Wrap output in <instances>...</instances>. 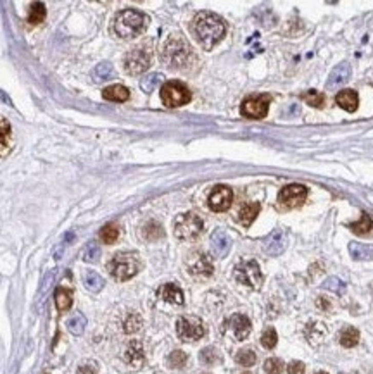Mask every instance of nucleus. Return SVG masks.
<instances>
[{
  "label": "nucleus",
  "mask_w": 373,
  "mask_h": 374,
  "mask_svg": "<svg viewBox=\"0 0 373 374\" xmlns=\"http://www.w3.org/2000/svg\"><path fill=\"white\" fill-rule=\"evenodd\" d=\"M192 31L206 50H211L225 36V23L214 12H199L192 21Z\"/></svg>",
  "instance_id": "obj_1"
},
{
  "label": "nucleus",
  "mask_w": 373,
  "mask_h": 374,
  "mask_svg": "<svg viewBox=\"0 0 373 374\" xmlns=\"http://www.w3.org/2000/svg\"><path fill=\"white\" fill-rule=\"evenodd\" d=\"M161 59L171 69H183L190 66L193 60V52L185 40L180 38L178 35H173L163 47Z\"/></svg>",
  "instance_id": "obj_2"
},
{
  "label": "nucleus",
  "mask_w": 373,
  "mask_h": 374,
  "mask_svg": "<svg viewBox=\"0 0 373 374\" xmlns=\"http://www.w3.org/2000/svg\"><path fill=\"white\" fill-rule=\"evenodd\" d=\"M145 26H147V16L135 9H125L114 19V31L121 38H133L145 30Z\"/></svg>",
  "instance_id": "obj_3"
},
{
  "label": "nucleus",
  "mask_w": 373,
  "mask_h": 374,
  "mask_svg": "<svg viewBox=\"0 0 373 374\" xmlns=\"http://www.w3.org/2000/svg\"><path fill=\"white\" fill-rule=\"evenodd\" d=\"M142 264L139 255L133 252H120L116 254L109 264H107V269L112 274V278L117 279V281H126V279L133 278L136 273L140 271Z\"/></svg>",
  "instance_id": "obj_4"
},
{
  "label": "nucleus",
  "mask_w": 373,
  "mask_h": 374,
  "mask_svg": "<svg viewBox=\"0 0 373 374\" xmlns=\"http://www.w3.org/2000/svg\"><path fill=\"white\" fill-rule=\"evenodd\" d=\"M202 230H204V222L197 214L193 212H185V214H180L174 221V236L180 240H193L197 238Z\"/></svg>",
  "instance_id": "obj_5"
},
{
  "label": "nucleus",
  "mask_w": 373,
  "mask_h": 374,
  "mask_svg": "<svg viewBox=\"0 0 373 374\" xmlns=\"http://www.w3.org/2000/svg\"><path fill=\"white\" fill-rule=\"evenodd\" d=\"M192 93L180 81H168L161 88V100L166 107H182L190 102Z\"/></svg>",
  "instance_id": "obj_6"
},
{
  "label": "nucleus",
  "mask_w": 373,
  "mask_h": 374,
  "mask_svg": "<svg viewBox=\"0 0 373 374\" xmlns=\"http://www.w3.org/2000/svg\"><path fill=\"white\" fill-rule=\"evenodd\" d=\"M235 279H237L240 285H245L249 288L258 290V288L263 285L261 267H259V264L256 260H244V262H240L239 266L235 267Z\"/></svg>",
  "instance_id": "obj_7"
},
{
  "label": "nucleus",
  "mask_w": 373,
  "mask_h": 374,
  "mask_svg": "<svg viewBox=\"0 0 373 374\" xmlns=\"http://www.w3.org/2000/svg\"><path fill=\"white\" fill-rule=\"evenodd\" d=\"M176 333L183 342H195L206 335V328L199 317L185 316L176 321Z\"/></svg>",
  "instance_id": "obj_8"
},
{
  "label": "nucleus",
  "mask_w": 373,
  "mask_h": 374,
  "mask_svg": "<svg viewBox=\"0 0 373 374\" xmlns=\"http://www.w3.org/2000/svg\"><path fill=\"white\" fill-rule=\"evenodd\" d=\"M150 66V54L145 49H133L125 55V69L130 74H142Z\"/></svg>",
  "instance_id": "obj_9"
},
{
  "label": "nucleus",
  "mask_w": 373,
  "mask_h": 374,
  "mask_svg": "<svg viewBox=\"0 0 373 374\" xmlns=\"http://www.w3.org/2000/svg\"><path fill=\"white\" fill-rule=\"evenodd\" d=\"M268 106H270V97L268 95L249 97L242 102L240 112L245 117H251V119H263L268 114Z\"/></svg>",
  "instance_id": "obj_10"
},
{
  "label": "nucleus",
  "mask_w": 373,
  "mask_h": 374,
  "mask_svg": "<svg viewBox=\"0 0 373 374\" xmlns=\"http://www.w3.org/2000/svg\"><path fill=\"white\" fill-rule=\"evenodd\" d=\"M232 200H233V192L230 190L228 186H225V184H218V186H214V190L209 193L207 205H209V209L214 212H225L230 209Z\"/></svg>",
  "instance_id": "obj_11"
},
{
  "label": "nucleus",
  "mask_w": 373,
  "mask_h": 374,
  "mask_svg": "<svg viewBox=\"0 0 373 374\" xmlns=\"http://www.w3.org/2000/svg\"><path fill=\"white\" fill-rule=\"evenodd\" d=\"M308 197V188L303 184H289L278 193V200L285 207H299Z\"/></svg>",
  "instance_id": "obj_12"
},
{
  "label": "nucleus",
  "mask_w": 373,
  "mask_h": 374,
  "mask_svg": "<svg viewBox=\"0 0 373 374\" xmlns=\"http://www.w3.org/2000/svg\"><path fill=\"white\" fill-rule=\"evenodd\" d=\"M251 321H249L247 316L244 314H235L228 319V323H226V329L230 331V335L233 336L235 340H239V342H242L249 336L251 333Z\"/></svg>",
  "instance_id": "obj_13"
},
{
  "label": "nucleus",
  "mask_w": 373,
  "mask_h": 374,
  "mask_svg": "<svg viewBox=\"0 0 373 374\" xmlns=\"http://www.w3.org/2000/svg\"><path fill=\"white\" fill-rule=\"evenodd\" d=\"M209 243H211L212 255H214V257H218V259L226 257L228 252H230V248H232V238H230L228 233H226L225 230L212 231Z\"/></svg>",
  "instance_id": "obj_14"
},
{
  "label": "nucleus",
  "mask_w": 373,
  "mask_h": 374,
  "mask_svg": "<svg viewBox=\"0 0 373 374\" xmlns=\"http://www.w3.org/2000/svg\"><path fill=\"white\" fill-rule=\"evenodd\" d=\"M212 264L207 255L204 254H195L192 255V259L188 260V273L195 278H209L212 274Z\"/></svg>",
  "instance_id": "obj_15"
},
{
  "label": "nucleus",
  "mask_w": 373,
  "mask_h": 374,
  "mask_svg": "<svg viewBox=\"0 0 373 374\" xmlns=\"http://www.w3.org/2000/svg\"><path fill=\"white\" fill-rule=\"evenodd\" d=\"M287 248V233L283 230H275L264 241V254L270 257H277Z\"/></svg>",
  "instance_id": "obj_16"
},
{
  "label": "nucleus",
  "mask_w": 373,
  "mask_h": 374,
  "mask_svg": "<svg viewBox=\"0 0 373 374\" xmlns=\"http://www.w3.org/2000/svg\"><path fill=\"white\" fill-rule=\"evenodd\" d=\"M158 295L161 297L164 302H168V304H173V305H182L183 304V292L176 285H173V283H166V285H163L161 288H159Z\"/></svg>",
  "instance_id": "obj_17"
},
{
  "label": "nucleus",
  "mask_w": 373,
  "mask_h": 374,
  "mask_svg": "<svg viewBox=\"0 0 373 374\" xmlns=\"http://www.w3.org/2000/svg\"><path fill=\"white\" fill-rule=\"evenodd\" d=\"M349 76H351V66L347 63H341L337 66V68H333V71L330 73V78H328V83H327V88H332V87H339V85L346 83Z\"/></svg>",
  "instance_id": "obj_18"
},
{
  "label": "nucleus",
  "mask_w": 373,
  "mask_h": 374,
  "mask_svg": "<svg viewBox=\"0 0 373 374\" xmlns=\"http://www.w3.org/2000/svg\"><path fill=\"white\" fill-rule=\"evenodd\" d=\"M335 102H337V106H341L344 111L354 112L358 109V93L354 92V90H342V92L337 93Z\"/></svg>",
  "instance_id": "obj_19"
},
{
  "label": "nucleus",
  "mask_w": 373,
  "mask_h": 374,
  "mask_svg": "<svg viewBox=\"0 0 373 374\" xmlns=\"http://www.w3.org/2000/svg\"><path fill=\"white\" fill-rule=\"evenodd\" d=\"M259 211H261V205H259L258 202L245 203L239 212V222L242 226H245V228H249V226L254 222V219H256V216L259 214Z\"/></svg>",
  "instance_id": "obj_20"
},
{
  "label": "nucleus",
  "mask_w": 373,
  "mask_h": 374,
  "mask_svg": "<svg viewBox=\"0 0 373 374\" xmlns=\"http://www.w3.org/2000/svg\"><path fill=\"white\" fill-rule=\"evenodd\" d=\"M125 361L133 367H140L144 364V348L140 342H131L125 352Z\"/></svg>",
  "instance_id": "obj_21"
},
{
  "label": "nucleus",
  "mask_w": 373,
  "mask_h": 374,
  "mask_svg": "<svg viewBox=\"0 0 373 374\" xmlns=\"http://www.w3.org/2000/svg\"><path fill=\"white\" fill-rule=\"evenodd\" d=\"M102 97L111 102H125V100H128V97H130V90L126 87H123V85H112V87H107L104 90Z\"/></svg>",
  "instance_id": "obj_22"
},
{
  "label": "nucleus",
  "mask_w": 373,
  "mask_h": 374,
  "mask_svg": "<svg viewBox=\"0 0 373 374\" xmlns=\"http://www.w3.org/2000/svg\"><path fill=\"white\" fill-rule=\"evenodd\" d=\"M12 130L6 119H0V157H4L11 150Z\"/></svg>",
  "instance_id": "obj_23"
},
{
  "label": "nucleus",
  "mask_w": 373,
  "mask_h": 374,
  "mask_svg": "<svg viewBox=\"0 0 373 374\" xmlns=\"http://www.w3.org/2000/svg\"><path fill=\"white\" fill-rule=\"evenodd\" d=\"M92 78H93V81H97V83L112 79L114 78V68H112V64H109V63H101L99 66H95V69H93Z\"/></svg>",
  "instance_id": "obj_24"
},
{
  "label": "nucleus",
  "mask_w": 373,
  "mask_h": 374,
  "mask_svg": "<svg viewBox=\"0 0 373 374\" xmlns=\"http://www.w3.org/2000/svg\"><path fill=\"white\" fill-rule=\"evenodd\" d=\"M358 342H360V331L356 328H352V326H347V328L342 329L341 333V345L346 348H351V347H356Z\"/></svg>",
  "instance_id": "obj_25"
},
{
  "label": "nucleus",
  "mask_w": 373,
  "mask_h": 374,
  "mask_svg": "<svg viewBox=\"0 0 373 374\" xmlns=\"http://www.w3.org/2000/svg\"><path fill=\"white\" fill-rule=\"evenodd\" d=\"M371 228H373V221H371V217L368 214H361L360 221L351 222V224H349V230H351L352 233H356V235H368Z\"/></svg>",
  "instance_id": "obj_26"
},
{
  "label": "nucleus",
  "mask_w": 373,
  "mask_h": 374,
  "mask_svg": "<svg viewBox=\"0 0 373 374\" xmlns=\"http://www.w3.org/2000/svg\"><path fill=\"white\" fill-rule=\"evenodd\" d=\"M325 335H327V328H325V324H322V323L311 324L308 331H306V336H308L311 345H318L320 342H323Z\"/></svg>",
  "instance_id": "obj_27"
},
{
  "label": "nucleus",
  "mask_w": 373,
  "mask_h": 374,
  "mask_svg": "<svg viewBox=\"0 0 373 374\" xmlns=\"http://www.w3.org/2000/svg\"><path fill=\"white\" fill-rule=\"evenodd\" d=\"M85 286L88 288L90 292H101L104 288V278L95 271H87L85 273Z\"/></svg>",
  "instance_id": "obj_28"
},
{
  "label": "nucleus",
  "mask_w": 373,
  "mask_h": 374,
  "mask_svg": "<svg viewBox=\"0 0 373 374\" xmlns=\"http://www.w3.org/2000/svg\"><path fill=\"white\" fill-rule=\"evenodd\" d=\"M71 304H73V295H71L69 290H66V288H57L55 290V305H57V309L61 312L68 310Z\"/></svg>",
  "instance_id": "obj_29"
},
{
  "label": "nucleus",
  "mask_w": 373,
  "mask_h": 374,
  "mask_svg": "<svg viewBox=\"0 0 373 374\" xmlns=\"http://www.w3.org/2000/svg\"><path fill=\"white\" fill-rule=\"evenodd\" d=\"M349 252H351V255L356 260H365V259L371 257V247H370V245L356 243V241L349 243Z\"/></svg>",
  "instance_id": "obj_30"
},
{
  "label": "nucleus",
  "mask_w": 373,
  "mask_h": 374,
  "mask_svg": "<svg viewBox=\"0 0 373 374\" xmlns=\"http://www.w3.org/2000/svg\"><path fill=\"white\" fill-rule=\"evenodd\" d=\"M163 78L164 76L161 73H152V74H149V76L142 78L140 87H142V90H144L145 93H152L154 90L163 83Z\"/></svg>",
  "instance_id": "obj_31"
},
{
  "label": "nucleus",
  "mask_w": 373,
  "mask_h": 374,
  "mask_svg": "<svg viewBox=\"0 0 373 374\" xmlns=\"http://www.w3.org/2000/svg\"><path fill=\"white\" fill-rule=\"evenodd\" d=\"M45 4L42 2H33L31 4V9H30V16H28V23H31V25H38L45 19Z\"/></svg>",
  "instance_id": "obj_32"
},
{
  "label": "nucleus",
  "mask_w": 373,
  "mask_h": 374,
  "mask_svg": "<svg viewBox=\"0 0 373 374\" xmlns=\"http://www.w3.org/2000/svg\"><path fill=\"white\" fill-rule=\"evenodd\" d=\"M144 238L145 240H159L161 236H164V231H163V226L159 224V222L155 221H150L147 224L144 226Z\"/></svg>",
  "instance_id": "obj_33"
},
{
  "label": "nucleus",
  "mask_w": 373,
  "mask_h": 374,
  "mask_svg": "<svg viewBox=\"0 0 373 374\" xmlns=\"http://www.w3.org/2000/svg\"><path fill=\"white\" fill-rule=\"evenodd\" d=\"M85 326H87V317H85L83 314H74L73 317H69V321H68V329L71 331L73 335H82L83 331H85Z\"/></svg>",
  "instance_id": "obj_34"
},
{
  "label": "nucleus",
  "mask_w": 373,
  "mask_h": 374,
  "mask_svg": "<svg viewBox=\"0 0 373 374\" xmlns=\"http://www.w3.org/2000/svg\"><path fill=\"white\" fill-rule=\"evenodd\" d=\"M199 359L204 366H214V364L220 362V352L214 347H206L201 350Z\"/></svg>",
  "instance_id": "obj_35"
},
{
  "label": "nucleus",
  "mask_w": 373,
  "mask_h": 374,
  "mask_svg": "<svg viewBox=\"0 0 373 374\" xmlns=\"http://www.w3.org/2000/svg\"><path fill=\"white\" fill-rule=\"evenodd\" d=\"M235 361L244 367H251L256 364V354H254V350H251V348H242V350H239L237 355H235Z\"/></svg>",
  "instance_id": "obj_36"
},
{
  "label": "nucleus",
  "mask_w": 373,
  "mask_h": 374,
  "mask_svg": "<svg viewBox=\"0 0 373 374\" xmlns=\"http://www.w3.org/2000/svg\"><path fill=\"white\" fill-rule=\"evenodd\" d=\"M117 236H120V228H117V224H114V222L106 224L101 230V240L104 243H114L117 240Z\"/></svg>",
  "instance_id": "obj_37"
},
{
  "label": "nucleus",
  "mask_w": 373,
  "mask_h": 374,
  "mask_svg": "<svg viewBox=\"0 0 373 374\" xmlns=\"http://www.w3.org/2000/svg\"><path fill=\"white\" fill-rule=\"evenodd\" d=\"M277 342H278V335H277L275 328H266V329L263 331V335H261V345H263L264 348H268V350L275 348Z\"/></svg>",
  "instance_id": "obj_38"
},
{
  "label": "nucleus",
  "mask_w": 373,
  "mask_h": 374,
  "mask_svg": "<svg viewBox=\"0 0 373 374\" xmlns=\"http://www.w3.org/2000/svg\"><path fill=\"white\" fill-rule=\"evenodd\" d=\"M168 364L173 369L183 367L187 364V354L183 352V350H173V352L169 354V357H168Z\"/></svg>",
  "instance_id": "obj_39"
},
{
  "label": "nucleus",
  "mask_w": 373,
  "mask_h": 374,
  "mask_svg": "<svg viewBox=\"0 0 373 374\" xmlns=\"http://www.w3.org/2000/svg\"><path fill=\"white\" fill-rule=\"evenodd\" d=\"M101 257V247L95 243V241H90V243L85 247V252H83V259L85 262H95Z\"/></svg>",
  "instance_id": "obj_40"
},
{
  "label": "nucleus",
  "mask_w": 373,
  "mask_h": 374,
  "mask_svg": "<svg viewBox=\"0 0 373 374\" xmlns=\"http://www.w3.org/2000/svg\"><path fill=\"white\" fill-rule=\"evenodd\" d=\"M303 98L309 103V106H313L316 109L323 107V103H325V97L320 92H316V90H309V92H306L303 95Z\"/></svg>",
  "instance_id": "obj_41"
},
{
  "label": "nucleus",
  "mask_w": 373,
  "mask_h": 374,
  "mask_svg": "<svg viewBox=\"0 0 373 374\" xmlns=\"http://www.w3.org/2000/svg\"><path fill=\"white\" fill-rule=\"evenodd\" d=\"M283 367L285 366H283L282 359H278V357H271L264 362V371H266L268 374H282Z\"/></svg>",
  "instance_id": "obj_42"
},
{
  "label": "nucleus",
  "mask_w": 373,
  "mask_h": 374,
  "mask_svg": "<svg viewBox=\"0 0 373 374\" xmlns=\"http://www.w3.org/2000/svg\"><path fill=\"white\" fill-rule=\"evenodd\" d=\"M142 328V319L140 316L136 314H130L125 321V333H135Z\"/></svg>",
  "instance_id": "obj_43"
},
{
  "label": "nucleus",
  "mask_w": 373,
  "mask_h": 374,
  "mask_svg": "<svg viewBox=\"0 0 373 374\" xmlns=\"http://www.w3.org/2000/svg\"><path fill=\"white\" fill-rule=\"evenodd\" d=\"M323 288H328V290H333V292H342L344 283L337 278H330L323 283Z\"/></svg>",
  "instance_id": "obj_44"
},
{
  "label": "nucleus",
  "mask_w": 373,
  "mask_h": 374,
  "mask_svg": "<svg viewBox=\"0 0 373 374\" xmlns=\"http://www.w3.org/2000/svg\"><path fill=\"white\" fill-rule=\"evenodd\" d=\"M306 366L301 361H292L289 366H287V372L289 374H304Z\"/></svg>",
  "instance_id": "obj_45"
},
{
  "label": "nucleus",
  "mask_w": 373,
  "mask_h": 374,
  "mask_svg": "<svg viewBox=\"0 0 373 374\" xmlns=\"http://www.w3.org/2000/svg\"><path fill=\"white\" fill-rule=\"evenodd\" d=\"M76 374H97V369L93 366H83V367L78 369Z\"/></svg>",
  "instance_id": "obj_46"
},
{
  "label": "nucleus",
  "mask_w": 373,
  "mask_h": 374,
  "mask_svg": "<svg viewBox=\"0 0 373 374\" xmlns=\"http://www.w3.org/2000/svg\"><path fill=\"white\" fill-rule=\"evenodd\" d=\"M316 374H328V372H325V371H320V372H316Z\"/></svg>",
  "instance_id": "obj_47"
},
{
  "label": "nucleus",
  "mask_w": 373,
  "mask_h": 374,
  "mask_svg": "<svg viewBox=\"0 0 373 374\" xmlns=\"http://www.w3.org/2000/svg\"><path fill=\"white\" fill-rule=\"evenodd\" d=\"M242 374H251V372H247V371H245V372H242Z\"/></svg>",
  "instance_id": "obj_48"
},
{
  "label": "nucleus",
  "mask_w": 373,
  "mask_h": 374,
  "mask_svg": "<svg viewBox=\"0 0 373 374\" xmlns=\"http://www.w3.org/2000/svg\"><path fill=\"white\" fill-rule=\"evenodd\" d=\"M204 374H211V372H204Z\"/></svg>",
  "instance_id": "obj_49"
}]
</instances>
